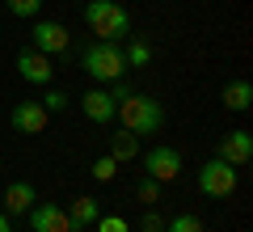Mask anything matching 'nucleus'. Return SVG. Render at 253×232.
<instances>
[{
    "label": "nucleus",
    "mask_w": 253,
    "mask_h": 232,
    "mask_svg": "<svg viewBox=\"0 0 253 232\" xmlns=\"http://www.w3.org/2000/svg\"><path fill=\"white\" fill-rule=\"evenodd\" d=\"M165 232H203V220L190 215V211H181V215H173V220L165 224Z\"/></svg>",
    "instance_id": "a211bd4d"
},
{
    "label": "nucleus",
    "mask_w": 253,
    "mask_h": 232,
    "mask_svg": "<svg viewBox=\"0 0 253 232\" xmlns=\"http://www.w3.org/2000/svg\"><path fill=\"white\" fill-rule=\"evenodd\" d=\"M144 173L152 182H161V186H169V182H177L181 173V152L169 148V143H156V148L144 152Z\"/></svg>",
    "instance_id": "39448f33"
},
{
    "label": "nucleus",
    "mask_w": 253,
    "mask_h": 232,
    "mask_svg": "<svg viewBox=\"0 0 253 232\" xmlns=\"http://www.w3.org/2000/svg\"><path fill=\"white\" fill-rule=\"evenodd\" d=\"M84 26L101 38V43H123L131 38V17L118 0H89L84 4Z\"/></svg>",
    "instance_id": "7ed1b4c3"
},
{
    "label": "nucleus",
    "mask_w": 253,
    "mask_h": 232,
    "mask_svg": "<svg viewBox=\"0 0 253 232\" xmlns=\"http://www.w3.org/2000/svg\"><path fill=\"white\" fill-rule=\"evenodd\" d=\"M17 72H21V81H26V85H42V89L55 81L51 55L34 51V46H21V51H17Z\"/></svg>",
    "instance_id": "423d86ee"
},
{
    "label": "nucleus",
    "mask_w": 253,
    "mask_h": 232,
    "mask_svg": "<svg viewBox=\"0 0 253 232\" xmlns=\"http://www.w3.org/2000/svg\"><path fill=\"white\" fill-rule=\"evenodd\" d=\"M9 123H13L17 135H42L46 123H51V114L42 110V101H17L13 114H9Z\"/></svg>",
    "instance_id": "1a4fd4ad"
},
{
    "label": "nucleus",
    "mask_w": 253,
    "mask_h": 232,
    "mask_svg": "<svg viewBox=\"0 0 253 232\" xmlns=\"http://www.w3.org/2000/svg\"><path fill=\"white\" fill-rule=\"evenodd\" d=\"M126 68H144L148 59H152V46H148V38H126Z\"/></svg>",
    "instance_id": "dca6fc26"
},
{
    "label": "nucleus",
    "mask_w": 253,
    "mask_h": 232,
    "mask_svg": "<svg viewBox=\"0 0 253 232\" xmlns=\"http://www.w3.org/2000/svg\"><path fill=\"white\" fill-rule=\"evenodd\" d=\"M81 68L89 72L97 85H114L126 76V55L118 43H101V38H93L89 46L81 51Z\"/></svg>",
    "instance_id": "f03ea898"
},
{
    "label": "nucleus",
    "mask_w": 253,
    "mask_h": 232,
    "mask_svg": "<svg viewBox=\"0 0 253 232\" xmlns=\"http://www.w3.org/2000/svg\"><path fill=\"white\" fill-rule=\"evenodd\" d=\"M26 215H30L34 232H76L72 220H68V207H59V203H34Z\"/></svg>",
    "instance_id": "6e6552de"
},
{
    "label": "nucleus",
    "mask_w": 253,
    "mask_h": 232,
    "mask_svg": "<svg viewBox=\"0 0 253 232\" xmlns=\"http://www.w3.org/2000/svg\"><path fill=\"white\" fill-rule=\"evenodd\" d=\"M68 43H72V34H68V26H59V21H34V34H30V46L42 55H63L68 51Z\"/></svg>",
    "instance_id": "0eeeda50"
},
{
    "label": "nucleus",
    "mask_w": 253,
    "mask_h": 232,
    "mask_svg": "<svg viewBox=\"0 0 253 232\" xmlns=\"http://www.w3.org/2000/svg\"><path fill=\"white\" fill-rule=\"evenodd\" d=\"M219 101H224V110H232V114H245V110L253 106V85L245 81V76H236V81H228L224 89H219Z\"/></svg>",
    "instance_id": "ddd939ff"
},
{
    "label": "nucleus",
    "mask_w": 253,
    "mask_h": 232,
    "mask_svg": "<svg viewBox=\"0 0 253 232\" xmlns=\"http://www.w3.org/2000/svg\"><path fill=\"white\" fill-rule=\"evenodd\" d=\"M219 161H228L232 169H241V165L253 161V135L249 131H228L224 139H219V152H215Z\"/></svg>",
    "instance_id": "9d476101"
},
{
    "label": "nucleus",
    "mask_w": 253,
    "mask_h": 232,
    "mask_svg": "<svg viewBox=\"0 0 253 232\" xmlns=\"http://www.w3.org/2000/svg\"><path fill=\"white\" fill-rule=\"evenodd\" d=\"M81 110H84V118H89V123L106 127V123H114L118 101H114V93H110V89H89V93L81 97Z\"/></svg>",
    "instance_id": "9b49d317"
},
{
    "label": "nucleus",
    "mask_w": 253,
    "mask_h": 232,
    "mask_svg": "<svg viewBox=\"0 0 253 232\" xmlns=\"http://www.w3.org/2000/svg\"><path fill=\"white\" fill-rule=\"evenodd\" d=\"M34 203H38V194H34L30 182H13V186L0 194V211H4V215H26Z\"/></svg>",
    "instance_id": "f8f14e48"
},
{
    "label": "nucleus",
    "mask_w": 253,
    "mask_h": 232,
    "mask_svg": "<svg viewBox=\"0 0 253 232\" xmlns=\"http://www.w3.org/2000/svg\"><path fill=\"white\" fill-rule=\"evenodd\" d=\"M93 178L97 182H114L118 178V161L114 156H97V161H93Z\"/></svg>",
    "instance_id": "aec40b11"
},
{
    "label": "nucleus",
    "mask_w": 253,
    "mask_h": 232,
    "mask_svg": "<svg viewBox=\"0 0 253 232\" xmlns=\"http://www.w3.org/2000/svg\"><path fill=\"white\" fill-rule=\"evenodd\" d=\"M4 9H9L13 17H30V21H38V13H42V0H4Z\"/></svg>",
    "instance_id": "f3484780"
},
{
    "label": "nucleus",
    "mask_w": 253,
    "mask_h": 232,
    "mask_svg": "<svg viewBox=\"0 0 253 232\" xmlns=\"http://www.w3.org/2000/svg\"><path fill=\"white\" fill-rule=\"evenodd\" d=\"M236 182H241V169H232V165L219 161V156H211V161L199 169V190L207 198H228L236 190Z\"/></svg>",
    "instance_id": "20e7f679"
},
{
    "label": "nucleus",
    "mask_w": 253,
    "mask_h": 232,
    "mask_svg": "<svg viewBox=\"0 0 253 232\" xmlns=\"http://www.w3.org/2000/svg\"><path fill=\"white\" fill-rule=\"evenodd\" d=\"M0 232H13V215H4V211H0Z\"/></svg>",
    "instance_id": "b1692460"
},
{
    "label": "nucleus",
    "mask_w": 253,
    "mask_h": 232,
    "mask_svg": "<svg viewBox=\"0 0 253 232\" xmlns=\"http://www.w3.org/2000/svg\"><path fill=\"white\" fill-rule=\"evenodd\" d=\"M110 156H114L118 165H131V161L139 156V135H131V131L110 135Z\"/></svg>",
    "instance_id": "2eb2a0df"
},
{
    "label": "nucleus",
    "mask_w": 253,
    "mask_h": 232,
    "mask_svg": "<svg viewBox=\"0 0 253 232\" xmlns=\"http://www.w3.org/2000/svg\"><path fill=\"white\" fill-rule=\"evenodd\" d=\"M139 232H165V220L156 211H144V220H139Z\"/></svg>",
    "instance_id": "5701e85b"
},
{
    "label": "nucleus",
    "mask_w": 253,
    "mask_h": 232,
    "mask_svg": "<svg viewBox=\"0 0 253 232\" xmlns=\"http://www.w3.org/2000/svg\"><path fill=\"white\" fill-rule=\"evenodd\" d=\"M68 220H72L76 232H81V228H93V224L101 220V203H97V198H89V194L72 198V207H68Z\"/></svg>",
    "instance_id": "4468645a"
},
{
    "label": "nucleus",
    "mask_w": 253,
    "mask_h": 232,
    "mask_svg": "<svg viewBox=\"0 0 253 232\" xmlns=\"http://www.w3.org/2000/svg\"><path fill=\"white\" fill-rule=\"evenodd\" d=\"M135 194H139V203H161V182H152L144 173V178L135 182Z\"/></svg>",
    "instance_id": "6ab92c4d"
},
{
    "label": "nucleus",
    "mask_w": 253,
    "mask_h": 232,
    "mask_svg": "<svg viewBox=\"0 0 253 232\" xmlns=\"http://www.w3.org/2000/svg\"><path fill=\"white\" fill-rule=\"evenodd\" d=\"M97 232H126V220H123V215H101Z\"/></svg>",
    "instance_id": "4be33fe9"
},
{
    "label": "nucleus",
    "mask_w": 253,
    "mask_h": 232,
    "mask_svg": "<svg viewBox=\"0 0 253 232\" xmlns=\"http://www.w3.org/2000/svg\"><path fill=\"white\" fill-rule=\"evenodd\" d=\"M63 106H68V93H63V89H51V85H46L42 110H46V114H55V110H63Z\"/></svg>",
    "instance_id": "412c9836"
},
{
    "label": "nucleus",
    "mask_w": 253,
    "mask_h": 232,
    "mask_svg": "<svg viewBox=\"0 0 253 232\" xmlns=\"http://www.w3.org/2000/svg\"><path fill=\"white\" fill-rule=\"evenodd\" d=\"M114 118H123V131H131V135H156L165 127V106L156 97H148V93H126L118 101Z\"/></svg>",
    "instance_id": "f257e3e1"
}]
</instances>
